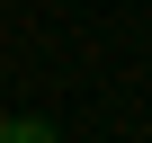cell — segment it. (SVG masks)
Here are the masks:
<instances>
[{
	"instance_id": "1",
	"label": "cell",
	"mask_w": 152,
	"mask_h": 143,
	"mask_svg": "<svg viewBox=\"0 0 152 143\" xmlns=\"http://www.w3.org/2000/svg\"><path fill=\"white\" fill-rule=\"evenodd\" d=\"M0 143H63L45 116H0Z\"/></svg>"
}]
</instances>
